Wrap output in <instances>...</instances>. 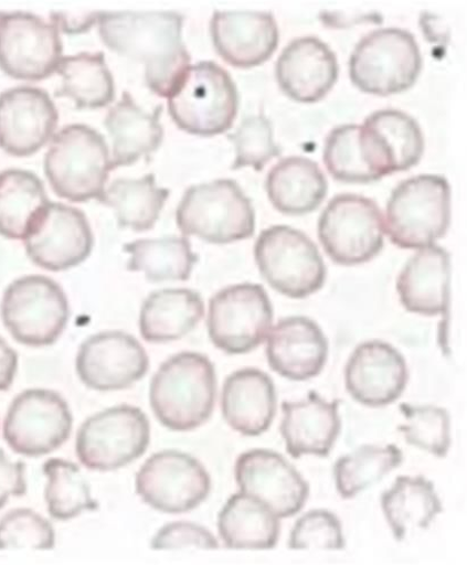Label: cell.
<instances>
[{"instance_id": "obj_11", "label": "cell", "mask_w": 467, "mask_h": 565, "mask_svg": "<svg viewBox=\"0 0 467 565\" xmlns=\"http://www.w3.org/2000/svg\"><path fill=\"white\" fill-rule=\"evenodd\" d=\"M385 223L374 199L341 193L331 199L318 221V237L336 263L352 267L370 262L384 247Z\"/></svg>"}, {"instance_id": "obj_42", "label": "cell", "mask_w": 467, "mask_h": 565, "mask_svg": "<svg viewBox=\"0 0 467 565\" xmlns=\"http://www.w3.org/2000/svg\"><path fill=\"white\" fill-rule=\"evenodd\" d=\"M55 531L52 523L30 509H15L0 519V552L52 551Z\"/></svg>"}, {"instance_id": "obj_20", "label": "cell", "mask_w": 467, "mask_h": 565, "mask_svg": "<svg viewBox=\"0 0 467 565\" xmlns=\"http://www.w3.org/2000/svg\"><path fill=\"white\" fill-rule=\"evenodd\" d=\"M407 362L394 347L382 341L361 343L346 367V386L354 401L381 408L399 401L407 387Z\"/></svg>"}, {"instance_id": "obj_21", "label": "cell", "mask_w": 467, "mask_h": 565, "mask_svg": "<svg viewBox=\"0 0 467 565\" xmlns=\"http://www.w3.org/2000/svg\"><path fill=\"white\" fill-rule=\"evenodd\" d=\"M211 33L220 56L240 68L268 60L279 44L277 20L265 11H216Z\"/></svg>"}, {"instance_id": "obj_5", "label": "cell", "mask_w": 467, "mask_h": 565, "mask_svg": "<svg viewBox=\"0 0 467 565\" xmlns=\"http://www.w3.org/2000/svg\"><path fill=\"white\" fill-rule=\"evenodd\" d=\"M176 217L184 237L193 236L216 245L251 238L256 224L251 198L231 179L190 186Z\"/></svg>"}, {"instance_id": "obj_17", "label": "cell", "mask_w": 467, "mask_h": 565, "mask_svg": "<svg viewBox=\"0 0 467 565\" xmlns=\"http://www.w3.org/2000/svg\"><path fill=\"white\" fill-rule=\"evenodd\" d=\"M150 360L142 344L127 332L112 330L89 337L81 345L76 372L94 391L114 392L131 387L147 375Z\"/></svg>"}, {"instance_id": "obj_16", "label": "cell", "mask_w": 467, "mask_h": 565, "mask_svg": "<svg viewBox=\"0 0 467 565\" xmlns=\"http://www.w3.org/2000/svg\"><path fill=\"white\" fill-rule=\"evenodd\" d=\"M23 243L33 264L46 271L62 273L78 267L89 257L94 236L81 210L50 202Z\"/></svg>"}, {"instance_id": "obj_25", "label": "cell", "mask_w": 467, "mask_h": 565, "mask_svg": "<svg viewBox=\"0 0 467 565\" xmlns=\"http://www.w3.org/2000/svg\"><path fill=\"white\" fill-rule=\"evenodd\" d=\"M222 415L227 425L245 437L268 430L277 414V392L273 379L256 369L231 374L221 394Z\"/></svg>"}, {"instance_id": "obj_1", "label": "cell", "mask_w": 467, "mask_h": 565, "mask_svg": "<svg viewBox=\"0 0 467 565\" xmlns=\"http://www.w3.org/2000/svg\"><path fill=\"white\" fill-rule=\"evenodd\" d=\"M97 24L110 51L145 65L146 84L160 97L170 95L190 66L180 13L108 12L99 14Z\"/></svg>"}, {"instance_id": "obj_6", "label": "cell", "mask_w": 467, "mask_h": 565, "mask_svg": "<svg viewBox=\"0 0 467 565\" xmlns=\"http://www.w3.org/2000/svg\"><path fill=\"white\" fill-rule=\"evenodd\" d=\"M450 185L441 175L422 174L400 182L386 205L391 243L422 249L443 238L450 224Z\"/></svg>"}, {"instance_id": "obj_34", "label": "cell", "mask_w": 467, "mask_h": 565, "mask_svg": "<svg viewBox=\"0 0 467 565\" xmlns=\"http://www.w3.org/2000/svg\"><path fill=\"white\" fill-rule=\"evenodd\" d=\"M170 194L169 189L157 185L153 174H148L115 180L97 201L115 211L119 227L145 232L156 225Z\"/></svg>"}, {"instance_id": "obj_2", "label": "cell", "mask_w": 467, "mask_h": 565, "mask_svg": "<svg viewBox=\"0 0 467 565\" xmlns=\"http://www.w3.org/2000/svg\"><path fill=\"white\" fill-rule=\"evenodd\" d=\"M216 393L214 363L205 354L187 351L161 363L151 380L149 401L163 427L191 431L212 417Z\"/></svg>"}, {"instance_id": "obj_24", "label": "cell", "mask_w": 467, "mask_h": 565, "mask_svg": "<svg viewBox=\"0 0 467 565\" xmlns=\"http://www.w3.org/2000/svg\"><path fill=\"white\" fill-rule=\"evenodd\" d=\"M336 52L317 36L289 42L276 63V76L283 90L298 103H316L339 77Z\"/></svg>"}, {"instance_id": "obj_10", "label": "cell", "mask_w": 467, "mask_h": 565, "mask_svg": "<svg viewBox=\"0 0 467 565\" xmlns=\"http://www.w3.org/2000/svg\"><path fill=\"white\" fill-rule=\"evenodd\" d=\"M151 428L142 409L120 405L88 417L76 437V455L89 471L113 472L142 457Z\"/></svg>"}, {"instance_id": "obj_28", "label": "cell", "mask_w": 467, "mask_h": 565, "mask_svg": "<svg viewBox=\"0 0 467 565\" xmlns=\"http://www.w3.org/2000/svg\"><path fill=\"white\" fill-rule=\"evenodd\" d=\"M205 316L203 297L189 288L153 291L141 307L139 328L151 344L180 341L194 330Z\"/></svg>"}, {"instance_id": "obj_40", "label": "cell", "mask_w": 467, "mask_h": 565, "mask_svg": "<svg viewBox=\"0 0 467 565\" xmlns=\"http://www.w3.org/2000/svg\"><path fill=\"white\" fill-rule=\"evenodd\" d=\"M405 424L397 430L404 434L406 443L438 458L447 456L450 448V416L437 406L400 405Z\"/></svg>"}, {"instance_id": "obj_41", "label": "cell", "mask_w": 467, "mask_h": 565, "mask_svg": "<svg viewBox=\"0 0 467 565\" xmlns=\"http://www.w3.org/2000/svg\"><path fill=\"white\" fill-rule=\"evenodd\" d=\"M229 139L236 148L232 170L253 168L259 172L282 153L280 146L275 141L273 124L263 114L245 117Z\"/></svg>"}, {"instance_id": "obj_33", "label": "cell", "mask_w": 467, "mask_h": 565, "mask_svg": "<svg viewBox=\"0 0 467 565\" xmlns=\"http://www.w3.org/2000/svg\"><path fill=\"white\" fill-rule=\"evenodd\" d=\"M49 203L35 173L18 169L0 172V236L23 241Z\"/></svg>"}, {"instance_id": "obj_39", "label": "cell", "mask_w": 467, "mask_h": 565, "mask_svg": "<svg viewBox=\"0 0 467 565\" xmlns=\"http://www.w3.org/2000/svg\"><path fill=\"white\" fill-rule=\"evenodd\" d=\"M361 125L333 127L325 141L323 161L329 174L346 183H371L381 180L361 142Z\"/></svg>"}, {"instance_id": "obj_35", "label": "cell", "mask_w": 467, "mask_h": 565, "mask_svg": "<svg viewBox=\"0 0 467 565\" xmlns=\"http://www.w3.org/2000/svg\"><path fill=\"white\" fill-rule=\"evenodd\" d=\"M56 73L62 84L55 95L73 98L78 109L105 108L115 99L114 77L103 52L62 57Z\"/></svg>"}, {"instance_id": "obj_36", "label": "cell", "mask_w": 467, "mask_h": 565, "mask_svg": "<svg viewBox=\"0 0 467 565\" xmlns=\"http://www.w3.org/2000/svg\"><path fill=\"white\" fill-rule=\"evenodd\" d=\"M126 268L142 273L150 282L188 281L199 257L188 238L140 239L124 245Z\"/></svg>"}, {"instance_id": "obj_38", "label": "cell", "mask_w": 467, "mask_h": 565, "mask_svg": "<svg viewBox=\"0 0 467 565\" xmlns=\"http://www.w3.org/2000/svg\"><path fill=\"white\" fill-rule=\"evenodd\" d=\"M43 472L47 479L45 501L52 519L61 522L71 521L84 512H95L99 509L77 463L52 458L44 463Z\"/></svg>"}, {"instance_id": "obj_14", "label": "cell", "mask_w": 467, "mask_h": 565, "mask_svg": "<svg viewBox=\"0 0 467 565\" xmlns=\"http://www.w3.org/2000/svg\"><path fill=\"white\" fill-rule=\"evenodd\" d=\"M136 489L145 504L164 514L190 513L202 505L212 490L204 465L179 450L151 455L137 473Z\"/></svg>"}, {"instance_id": "obj_30", "label": "cell", "mask_w": 467, "mask_h": 565, "mask_svg": "<svg viewBox=\"0 0 467 565\" xmlns=\"http://www.w3.org/2000/svg\"><path fill=\"white\" fill-rule=\"evenodd\" d=\"M272 204L287 215L316 211L328 192V181L315 160L291 156L279 160L265 182Z\"/></svg>"}, {"instance_id": "obj_43", "label": "cell", "mask_w": 467, "mask_h": 565, "mask_svg": "<svg viewBox=\"0 0 467 565\" xmlns=\"http://www.w3.org/2000/svg\"><path fill=\"white\" fill-rule=\"evenodd\" d=\"M291 551H343L346 540L340 519L327 510H314L299 518L289 536Z\"/></svg>"}, {"instance_id": "obj_22", "label": "cell", "mask_w": 467, "mask_h": 565, "mask_svg": "<svg viewBox=\"0 0 467 565\" xmlns=\"http://www.w3.org/2000/svg\"><path fill=\"white\" fill-rule=\"evenodd\" d=\"M361 138L383 178L414 168L424 152L420 124L399 109H381L367 117L361 125Z\"/></svg>"}, {"instance_id": "obj_29", "label": "cell", "mask_w": 467, "mask_h": 565, "mask_svg": "<svg viewBox=\"0 0 467 565\" xmlns=\"http://www.w3.org/2000/svg\"><path fill=\"white\" fill-rule=\"evenodd\" d=\"M162 109V106H158L149 114L137 105L128 92H124L120 102L105 119L113 141V170L135 164L159 149L163 140L160 122Z\"/></svg>"}, {"instance_id": "obj_32", "label": "cell", "mask_w": 467, "mask_h": 565, "mask_svg": "<svg viewBox=\"0 0 467 565\" xmlns=\"http://www.w3.org/2000/svg\"><path fill=\"white\" fill-rule=\"evenodd\" d=\"M385 519L397 542H404L414 530L431 525L444 508L435 484L424 477H400L381 497Z\"/></svg>"}, {"instance_id": "obj_44", "label": "cell", "mask_w": 467, "mask_h": 565, "mask_svg": "<svg viewBox=\"0 0 467 565\" xmlns=\"http://www.w3.org/2000/svg\"><path fill=\"white\" fill-rule=\"evenodd\" d=\"M152 551H216L220 544L211 531L200 524L178 521L161 526L151 541Z\"/></svg>"}, {"instance_id": "obj_37", "label": "cell", "mask_w": 467, "mask_h": 565, "mask_svg": "<svg viewBox=\"0 0 467 565\" xmlns=\"http://www.w3.org/2000/svg\"><path fill=\"white\" fill-rule=\"evenodd\" d=\"M404 461L395 445L362 446L333 465V479L343 500H352L362 491L382 481Z\"/></svg>"}, {"instance_id": "obj_12", "label": "cell", "mask_w": 467, "mask_h": 565, "mask_svg": "<svg viewBox=\"0 0 467 565\" xmlns=\"http://www.w3.org/2000/svg\"><path fill=\"white\" fill-rule=\"evenodd\" d=\"M274 308L268 292L251 282L233 285L210 301L208 329L216 349L230 355L257 349L269 335Z\"/></svg>"}, {"instance_id": "obj_3", "label": "cell", "mask_w": 467, "mask_h": 565, "mask_svg": "<svg viewBox=\"0 0 467 565\" xmlns=\"http://www.w3.org/2000/svg\"><path fill=\"white\" fill-rule=\"evenodd\" d=\"M113 170L105 138L94 128L74 124L53 137L44 172L53 191L65 201L87 203L104 193Z\"/></svg>"}, {"instance_id": "obj_9", "label": "cell", "mask_w": 467, "mask_h": 565, "mask_svg": "<svg viewBox=\"0 0 467 565\" xmlns=\"http://www.w3.org/2000/svg\"><path fill=\"white\" fill-rule=\"evenodd\" d=\"M350 77L363 92L390 95L408 89L422 70V53L413 33L388 26L367 33L354 46Z\"/></svg>"}, {"instance_id": "obj_18", "label": "cell", "mask_w": 467, "mask_h": 565, "mask_svg": "<svg viewBox=\"0 0 467 565\" xmlns=\"http://www.w3.org/2000/svg\"><path fill=\"white\" fill-rule=\"evenodd\" d=\"M242 492L268 505L279 519L301 512L310 495V486L280 454L254 449L242 454L235 467Z\"/></svg>"}, {"instance_id": "obj_46", "label": "cell", "mask_w": 467, "mask_h": 565, "mask_svg": "<svg viewBox=\"0 0 467 565\" xmlns=\"http://www.w3.org/2000/svg\"><path fill=\"white\" fill-rule=\"evenodd\" d=\"M102 13H52V24L66 35H81L98 22Z\"/></svg>"}, {"instance_id": "obj_45", "label": "cell", "mask_w": 467, "mask_h": 565, "mask_svg": "<svg viewBox=\"0 0 467 565\" xmlns=\"http://www.w3.org/2000/svg\"><path fill=\"white\" fill-rule=\"evenodd\" d=\"M25 471L24 461H12L0 448V510L7 507L10 498L25 495L28 491Z\"/></svg>"}, {"instance_id": "obj_23", "label": "cell", "mask_w": 467, "mask_h": 565, "mask_svg": "<svg viewBox=\"0 0 467 565\" xmlns=\"http://www.w3.org/2000/svg\"><path fill=\"white\" fill-rule=\"evenodd\" d=\"M329 344L320 326L308 317L282 319L268 339L266 356L270 369L289 381L317 377L328 360Z\"/></svg>"}, {"instance_id": "obj_15", "label": "cell", "mask_w": 467, "mask_h": 565, "mask_svg": "<svg viewBox=\"0 0 467 565\" xmlns=\"http://www.w3.org/2000/svg\"><path fill=\"white\" fill-rule=\"evenodd\" d=\"M59 30L38 15L0 13V70L26 82L51 77L62 60Z\"/></svg>"}, {"instance_id": "obj_26", "label": "cell", "mask_w": 467, "mask_h": 565, "mask_svg": "<svg viewBox=\"0 0 467 565\" xmlns=\"http://www.w3.org/2000/svg\"><path fill=\"white\" fill-rule=\"evenodd\" d=\"M339 401L328 403L316 391L305 401L282 405V436L287 452L295 459L305 455L326 457L341 434Z\"/></svg>"}, {"instance_id": "obj_47", "label": "cell", "mask_w": 467, "mask_h": 565, "mask_svg": "<svg viewBox=\"0 0 467 565\" xmlns=\"http://www.w3.org/2000/svg\"><path fill=\"white\" fill-rule=\"evenodd\" d=\"M18 367V353L0 338V392H7L12 387Z\"/></svg>"}, {"instance_id": "obj_7", "label": "cell", "mask_w": 467, "mask_h": 565, "mask_svg": "<svg viewBox=\"0 0 467 565\" xmlns=\"http://www.w3.org/2000/svg\"><path fill=\"white\" fill-rule=\"evenodd\" d=\"M254 256L263 279L284 296L304 299L325 285L327 269L318 246L295 227L278 224L263 230Z\"/></svg>"}, {"instance_id": "obj_27", "label": "cell", "mask_w": 467, "mask_h": 565, "mask_svg": "<svg viewBox=\"0 0 467 565\" xmlns=\"http://www.w3.org/2000/svg\"><path fill=\"white\" fill-rule=\"evenodd\" d=\"M450 255L436 245L420 249L405 264L396 280L400 302L425 317L444 316L449 306Z\"/></svg>"}, {"instance_id": "obj_13", "label": "cell", "mask_w": 467, "mask_h": 565, "mask_svg": "<svg viewBox=\"0 0 467 565\" xmlns=\"http://www.w3.org/2000/svg\"><path fill=\"white\" fill-rule=\"evenodd\" d=\"M74 418L70 405L56 392L25 390L14 397L3 425V436L18 455H50L70 440Z\"/></svg>"}, {"instance_id": "obj_4", "label": "cell", "mask_w": 467, "mask_h": 565, "mask_svg": "<svg viewBox=\"0 0 467 565\" xmlns=\"http://www.w3.org/2000/svg\"><path fill=\"white\" fill-rule=\"evenodd\" d=\"M169 113L177 126L198 137H213L235 121L240 94L235 81L214 61L190 65L169 96Z\"/></svg>"}, {"instance_id": "obj_31", "label": "cell", "mask_w": 467, "mask_h": 565, "mask_svg": "<svg viewBox=\"0 0 467 565\" xmlns=\"http://www.w3.org/2000/svg\"><path fill=\"white\" fill-rule=\"evenodd\" d=\"M217 529L224 546L236 551L274 550L280 521L273 510L245 492L233 494L221 510Z\"/></svg>"}, {"instance_id": "obj_8", "label": "cell", "mask_w": 467, "mask_h": 565, "mask_svg": "<svg viewBox=\"0 0 467 565\" xmlns=\"http://www.w3.org/2000/svg\"><path fill=\"white\" fill-rule=\"evenodd\" d=\"M0 317L19 344L46 348L62 337L71 318V307L61 286L44 276H25L6 290Z\"/></svg>"}, {"instance_id": "obj_19", "label": "cell", "mask_w": 467, "mask_h": 565, "mask_svg": "<svg viewBox=\"0 0 467 565\" xmlns=\"http://www.w3.org/2000/svg\"><path fill=\"white\" fill-rule=\"evenodd\" d=\"M59 113L41 88L18 86L0 94V149L13 157L39 152L51 139Z\"/></svg>"}]
</instances>
